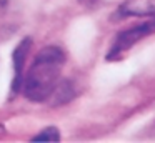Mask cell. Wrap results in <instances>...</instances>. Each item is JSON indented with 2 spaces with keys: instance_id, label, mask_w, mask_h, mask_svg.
Instances as JSON below:
<instances>
[{
  "instance_id": "2",
  "label": "cell",
  "mask_w": 155,
  "mask_h": 143,
  "mask_svg": "<svg viewBox=\"0 0 155 143\" xmlns=\"http://www.w3.org/2000/svg\"><path fill=\"white\" fill-rule=\"evenodd\" d=\"M155 33V18L147 20V22L140 23V25H135L128 30H124L117 35L115 42L112 43V48L108 52L107 58L108 60H114L122 57L127 50H130L134 45H137L140 40L147 38V37L153 35Z\"/></svg>"
},
{
  "instance_id": "5",
  "label": "cell",
  "mask_w": 155,
  "mask_h": 143,
  "mask_svg": "<svg viewBox=\"0 0 155 143\" xmlns=\"http://www.w3.org/2000/svg\"><path fill=\"white\" fill-rule=\"evenodd\" d=\"M34 143H42V141H47V143H52V141H60V132H58L55 126H47L45 130H42L38 135H35L32 138Z\"/></svg>"
},
{
  "instance_id": "4",
  "label": "cell",
  "mask_w": 155,
  "mask_h": 143,
  "mask_svg": "<svg viewBox=\"0 0 155 143\" xmlns=\"http://www.w3.org/2000/svg\"><path fill=\"white\" fill-rule=\"evenodd\" d=\"M120 13L127 17H150L155 13L152 0H128L120 7Z\"/></svg>"
},
{
  "instance_id": "3",
  "label": "cell",
  "mask_w": 155,
  "mask_h": 143,
  "mask_svg": "<svg viewBox=\"0 0 155 143\" xmlns=\"http://www.w3.org/2000/svg\"><path fill=\"white\" fill-rule=\"evenodd\" d=\"M32 47V40L24 38L14 50V83H12V92H18L22 88V80H24V65L25 58L28 55V50Z\"/></svg>"
},
{
  "instance_id": "1",
  "label": "cell",
  "mask_w": 155,
  "mask_h": 143,
  "mask_svg": "<svg viewBox=\"0 0 155 143\" xmlns=\"http://www.w3.org/2000/svg\"><path fill=\"white\" fill-rule=\"evenodd\" d=\"M65 65V53L60 47L48 45L35 55L28 73L22 80V90L30 102H45L50 98Z\"/></svg>"
},
{
  "instance_id": "6",
  "label": "cell",
  "mask_w": 155,
  "mask_h": 143,
  "mask_svg": "<svg viewBox=\"0 0 155 143\" xmlns=\"http://www.w3.org/2000/svg\"><path fill=\"white\" fill-rule=\"evenodd\" d=\"M7 8V0H0V12H4Z\"/></svg>"
}]
</instances>
